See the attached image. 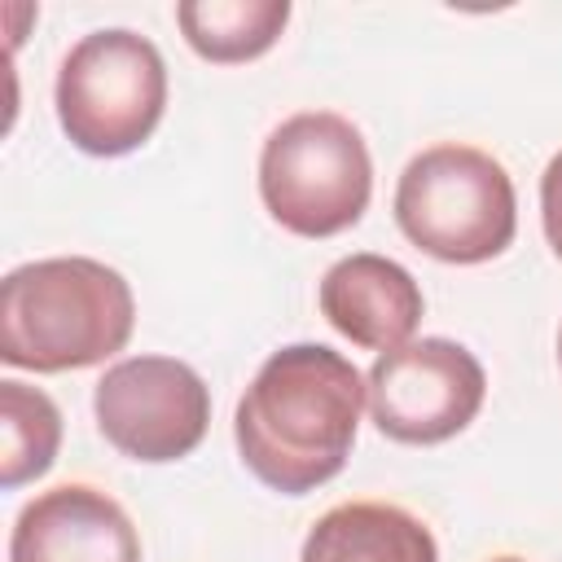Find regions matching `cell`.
I'll return each mask as SVG.
<instances>
[{"label": "cell", "instance_id": "obj_4", "mask_svg": "<svg viewBox=\"0 0 562 562\" xmlns=\"http://www.w3.org/2000/svg\"><path fill=\"white\" fill-rule=\"evenodd\" d=\"M373 193V162L360 127L334 110H303L277 123L259 154V198L294 237L351 228Z\"/></svg>", "mask_w": 562, "mask_h": 562}, {"label": "cell", "instance_id": "obj_11", "mask_svg": "<svg viewBox=\"0 0 562 562\" xmlns=\"http://www.w3.org/2000/svg\"><path fill=\"white\" fill-rule=\"evenodd\" d=\"M176 22L198 57L233 66L268 53L281 40L290 22V4L285 0H184L176 4Z\"/></svg>", "mask_w": 562, "mask_h": 562}, {"label": "cell", "instance_id": "obj_8", "mask_svg": "<svg viewBox=\"0 0 562 562\" xmlns=\"http://www.w3.org/2000/svg\"><path fill=\"white\" fill-rule=\"evenodd\" d=\"M9 562H140V536L114 496L61 483L22 505Z\"/></svg>", "mask_w": 562, "mask_h": 562}, {"label": "cell", "instance_id": "obj_15", "mask_svg": "<svg viewBox=\"0 0 562 562\" xmlns=\"http://www.w3.org/2000/svg\"><path fill=\"white\" fill-rule=\"evenodd\" d=\"M558 356H562V334H558Z\"/></svg>", "mask_w": 562, "mask_h": 562}, {"label": "cell", "instance_id": "obj_7", "mask_svg": "<svg viewBox=\"0 0 562 562\" xmlns=\"http://www.w3.org/2000/svg\"><path fill=\"white\" fill-rule=\"evenodd\" d=\"M369 413L395 443H443L474 422L487 395L483 364L452 338H417L382 351L364 378Z\"/></svg>", "mask_w": 562, "mask_h": 562}, {"label": "cell", "instance_id": "obj_1", "mask_svg": "<svg viewBox=\"0 0 562 562\" xmlns=\"http://www.w3.org/2000/svg\"><path fill=\"white\" fill-rule=\"evenodd\" d=\"M364 400L369 386L342 351L325 342L281 347L237 400V452L272 492H316L347 465Z\"/></svg>", "mask_w": 562, "mask_h": 562}, {"label": "cell", "instance_id": "obj_14", "mask_svg": "<svg viewBox=\"0 0 562 562\" xmlns=\"http://www.w3.org/2000/svg\"><path fill=\"white\" fill-rule=\"evenodd\" d=\"M492 562H522V558H492Z\"/></svg>", "mask_w": 562, "mask_h": 562}, {"label": "cell", "instance_id": "obj_12", "mask_svg": "<svg viewBox=\"0 0 562 562\" xmlns=\"http://www.w3.org/2000/svg\"><path fill=\"white\" fill-rule=\"evenodd\" d=\"M61 448L57 404L18 378L0 382V487H22L40 479Z\"/></svg>", "mask_w": 562, "mask_h": 562}, {"label": "cell", "instance_id": "obj_2", "mask_svg": "<svg viewBox=\"0 0 562 562\" xmlns=\"http://www.w3.org/2000/svg\"><path fill=\"white\" fill-rule=\"evenodd\" d=\"M132 325V285L101 259H35L0 281V360L13 369L66 373L101 364L127 347Z\"/></svg>", "mask_w": 562, "mask_h": 562}, {"label": "cell", "instance_id": "obj_3", "mask_svg": "<svg viewBox=\"0 0 562 562\" xmlns=\"http://www.w3.org/2000/svg\"><path fill=\"white\" fill-rule=\"evenodd\" d=\"M395 224L430 259H496L518 228L514 180L492 154L474 145H430L400 171Z\"/></svg>", "mask_w": 562, "mask_h": 562}, {"label": "cell", "instance_id": "obj_5", "mask_svg": "<svg viewBox=\"0 0 562 562\" xmlns=\"http://www.w3.org/2000/svg\"><path fill=\"white\" fill-rule=\"evenodd\" d=\"M53 97L57 123L75 149L119 158L154 136L167 110V66L136 31H92L61 57Z\"/></svg>", "mask_w": 562, "mask_h": 562}, {"label": "cell", "instance_id": "obj_6", "mask_svg": "<svg viewBox=\"0 0 562 562\" xmlns=\"http://www.w3.org/2000/svg\"><path fill=\"white\" fill-rule=\"evenodd\" d=\"M101 435L132 461H180L211 426V391L176 356H127L110 364L92 395Z\"/></svg>", "mask_w": 562, "mask_h": 562}, {"label": "cell", "instance_id": "obj_9", "mask_svg": "<svg viewBox=\"0 0 562 562\" xmlns=\"http://www.w3.org/2000/svg\"><path fill=\"white\" fill-rule=\"evenodd\" d=\"M321 312L356 347L395 351L422 321V290L404 263L360 250L321 277Z\"/></svg>", "mask_w": 562, "mask_h": 562}, {"label": "cell", "instance_id": "obj_10", "mask_svg": "<svg viewBox=\"0 0 562 562\" xmlns=\"http://www.w3.org/2000/svg\"><path fill=\"white\" fill-rule=\"evenodd\" d=\"M299 562H439L422 518L386 501H347L321 514Z\"/></svg>", "mask_w": 562, "mask_h": 562}, {"label": "cell", "instance_id": "obj_13", "mask_svg": "<svg viewBox=\"0 0 562 562\" xmlns=\"http://www.w3.org/2000/svg\"><path fill=\"white\" fill-rule=\"evenodd\" d=\"M540 220H544V237H549L553 255L562 259V149L549 158V167L540 176Z\"/></svg>", "mask_w": 562, "mask_h": 562}]
</instances>
